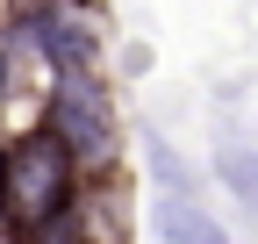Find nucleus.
Listing matches in <instances>:
<instances>
[{
	"instance_id": "obj_1",
	"label": "nucleus",
	"mask_w": 258,
	"mask_h": 244,
	"mask_svg": "<svg viewBox=\"0 0 258 244\" xmlns=\"http://www.w3.org/2000/svg\"><path fill=\"white\" fill-rule=\"evenodd\" d=\"M86 187L79 158L57 144L50 122H22V130L0 144V230L15 244H43L64 216H72V201Z\"/></svg>"
},
{
	"instance_id": "obj_2",
	"label": "nucleus",
	"mask_w": 258,
	"mask_h": 244,
	"mask_svg": "<svg viewBox=\"0 0 258 244\" xmlns=\"http://www.w3.org/2000/svg\"><path fill=\"white\" fill-rule=\"evenodd\" d=\"M36 122L57 130V144L79 158L86 179H108V172H115V158H122V122H115V101H108V86L93 79V72H50Z\"/></svg>"
},
{
	"instance_id": "obj_3",
	"label": "nucleus",
	"mask_w": 258,
	"mask_h": 244,
	"mask_svg": "<svg viewBox=\"0 0 258 244\" xmlns=\"http://www.w3.org/2000/svg\"><path fill=\"white\" fill-rule=\"evenodd\" d=\"M158 237L165 244H230L222 223L208 208H194V201H158Z\"/></svg>"
},
{
	"instance_id": "obj_4",
	"label": "nucleus",
	"mask_w": 258,
	"mask_h": 244,
	"mask_svg": "<svg viewBox=\"0 0 258 244\" xmlns=\"http://www.w3.org/2000/svg\"><path fill=\"white\" fill-rule=\"evenodd\" d=\"M215 179L237 194V208H258V144H237L230 137V144L215 151Z\"/></svg>"
},
{
	"instance_id": "obj_5",
	"label": "nucleus",
	"mask_w": 258,
	"mask_h": 244,
	"mask_svg": "<svg viewBox=\"0 0 258 244\" xmlns=\"http://www.w3.org/2000/svg\"><path fill=\"white\" fill-rule=\"evenodd\" d=\"M0 8H8V0H0Z\"/></svg>"
}]
</instances>
